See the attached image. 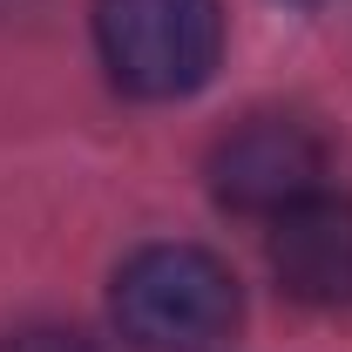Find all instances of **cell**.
I'll use <instances>...</instances> for the list:
<instances>
[{
	"instance_id": "3",
	"label": "cell",
	"mask_w": 352,
	"mask_h": 352,
	"mask_svg": "<svg viewBox=\"0 0 352 352\" xmlns=\"http://www.w3.org/2000/svg\"><path fill=\"white\" fill-rule=\"evenodd\" d=\"M210 190H217L223 210L278 217L285 204L325 190V135L311 129L305 116L258 109L237 129L217 135V149H210Z\"/></svg>"
},
{
	"instance_id": "2",
	"label": "cell",
	"mask_w": 352,
	"mask_h": 352,
	"mask_svg": "<svg viewBox=\"0 0 352 352\" xmlns=\"http://www.w3.org/2000/svg\"><path fill=\"white\" fill-rule=\"evenodd\" d=\"M95 47L116 88L176 102L217 75L223 7L217 0H95Z\"/></svg>"
},
{
	"instance_id": "5",
	"label": "cell",
	"mask_w": 352,
	"mask_h": 352,
	"mask_svg": "<svg viewBox=\"0 0 352 352\" xmlns=\"http://www.w3.org/2000/svg\"><path fill=\"white\" fill-rule=\"evenodd\" d=\"M0 352H95V346L68 325H21L14 339H0Z\"/></svg>"
},
{
	"instance_id": "4",
	"label": "cell",
	"mask_w": 352,
	"mask_h": 352,
	"mask_svg": "<svg viewBox=\"0 0 352 352\" xmlns=\"http://www.w3.org/2000/svg\"><path fill=\"white\" fill-rule=\"evenodd\" d=\"M271 271L305 305H352V197L311 190L271 217Z\"/></svg>"
},
{
	"instance_id": "1",
	"label": "cell",
	"mask_w": 352,
	"mask_h": 352,
	"mask_svg": "<svg viewBox=\"0 0 352 352\" xmlns=\"http://www.w3.org/2000/svg\"><path fill=\"white\" fill-rule=\"evenodd\" d=\"M109 311L142 352H210L237 325V278L204 244H142L116 271Z\"/></svg>"
}]
</instances>
